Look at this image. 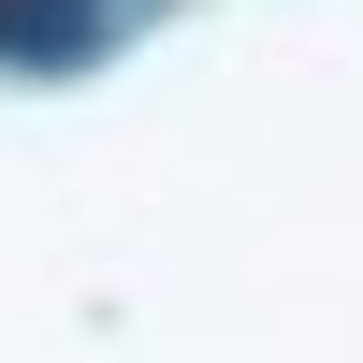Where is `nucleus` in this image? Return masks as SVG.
<instances>
[{
  "label": "nucleus",
  "mask_w": 363,
  "mask_h": 363,
  "mask_svg": "<svg viewBox=\"0 0 363 363\" xmlns=\"http://www.w3.org/2000/svg\"><path fill=\"white\" fill-rule=\"evenodd\" d=\"M116 0H0V58H73Z\"/></svg>",
  "instance_id": "obj_1"
}]
</instances>
